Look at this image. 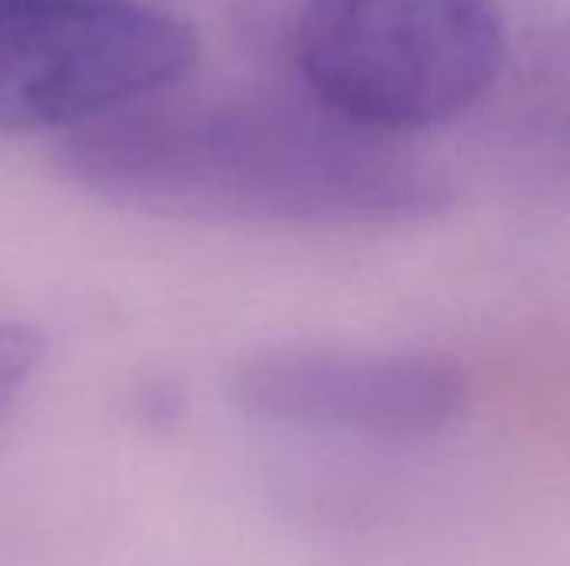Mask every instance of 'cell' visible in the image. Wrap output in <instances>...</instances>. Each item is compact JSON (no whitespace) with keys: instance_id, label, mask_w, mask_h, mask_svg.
I'll return each mask as SVG.
<instances>
[{"instance_id":"cell-5","label":"cell","mask_w":570,"mask_h":566,"mask_svg":"<svg viewBox=\"0 0 570 566\" xmlns=\"http://www.w3.org/2000/svg\"><path fill=\"white\" fill-rule=\"evenodd\" d=\"M43 360V337L23 320L0 317V417L13 407Z\"/></svg>"},{"instance_id":"cell-4","label":"cell","mask_w":570,"mask_h":566,"mask_svg":"<svg viewBox=\"0 0 570 566\" xmlns=\"http://www.w3.org/2000/svg\"><path fill=\"white\" fill-rule=\"evenodd\" d=\"M468 374L434 354L344 347H271L234 377L237 407L257 420L414 440L451 427L468 407Z\"/></svg>"},{"instance_id":"cell-6","label":"cell","mask_w":570,"mask_h":566,"mask_svg":"<svg viewBox=\"0 0 570 566\" xmlns=\"http://www.w3.org/2000/svg\"><path fill=\"white\" fill-rule=\"evenodd\" d=\"M3 3H20V0H0V7H3Z\"/></svg>"},{"instance_id":"cell-1","label":"cell","mask_w":570,"mask_h":566,"mask_svg":"<svg viewBox=\"0 0 570 566\" xmlns=\"http://www.w3.org/2000/svg\"><path fill=\"white\" fill-rule=\"evenodd\" d=\"M60 173L100 203L240 227H384L434 217L451 187L384 137L287 107L147 100L57 147Z\"/></svg>"},{"instance_id":"cell-2","label":"cell","mask_w":570,"mask_h":566,"mask_svg":"<svg viewBox=\"0 0 570 566\" xmlns=\"http://www.w3.org/2000/svg\"><path fill=\"white\" fill-rule=\"evenodd\" d=\"M297 70L327 117L397 137L468 113L504 63L498 0H307Z\"/></svg>"},{"instance_id":"cell-3","label":"cell","mask_w":570,"mask_h":566,"mask_svg":"<svg viewBox=\"0 0 570 566\" xmlns=\"http://www.w3.org/2000/svg\"><path fill=\"white\" fill-rule=\"evenodd\" d=\"M177 13L134 0L0 7V137L77 130L150 100L197 63Z\"/></svg>"}]
</instances>
